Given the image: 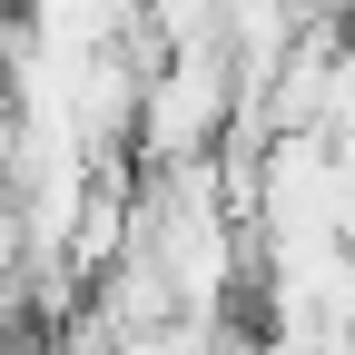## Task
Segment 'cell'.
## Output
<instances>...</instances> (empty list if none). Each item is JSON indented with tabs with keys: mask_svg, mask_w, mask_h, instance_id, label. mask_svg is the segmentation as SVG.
<instances>
[{
	"mask_svg": "<svg viewBox=\"0 0 355 355\" xmlns=\"http://www.w3.org/2000/svg\"><path fill=\"white\" fill-rule=\"evenodd\" d=\"M247 109V79L227 60V40H178V50H158L148 89H139V148L148 168H188V158H217V139L237 128Z\"/></svg>",
	"mask_w": 355,
	"mask_h": 355,
	"instance_id": "cell-1",
	"label": "cell"
},
{
	"mask_svg": "<svg viewBox=\"0 0 355 355\" xmlns=\"http://www.w3.org/2000/svg\"><path fill=\"white\" fill-rule=\"evenodd\" d=\"M119 355H207V316H168V326H148V336H128Z\"/></svg>",
	"mask_w": 355,
	"mask_h": 355,
	"instance_id": "cell-2",
	"label": "cell"
}]
</instances>
